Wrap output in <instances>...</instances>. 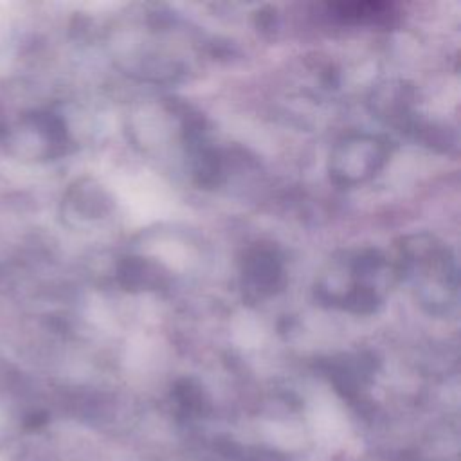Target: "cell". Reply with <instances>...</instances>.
Segmentation results:
<instances>
[{
	"label": "cell",
	"mask_w": 461,
	"mask_h": 461,
	"mask_svg": "<svg viewBox=\"0 0 461 461\" xmlns=\"http://www.w3.org/2000/svg\"><path fill=\"white\" fill-rule=\"evenodd\" d=\"M405 263L414 272L421 301L432 310L448 306L450 294L456 290V268L447 249L416 238L412 245H405Z\"/></svg>",
	"instance_id": "cell-1"
},
{
	"label": "cell",
	"mask_w": 461,
	"mask_h": 461,
	"mask_svg": "<svg viewBox=\"0 0 461 461\" xmlns=\"http://www.w3.org/2000/svg\"><path fill=\"white\" fill-rule=\"evenodd\" d=\"M243 279L256 297L270 295L283 285L281 261L272 249L258 247L254 249L243 265Z\"/></svg>",
	"instance_id": "cell-3"
},
{
	"label": "cell",
	"mask_w": 461,
	"mask_h": 461,
	"mask_svg": "<svg viewBox=\"0 0 461 461\" xmlns=\"http://www.w3.org/2000/svg\"><path fill=\"white\" fill-rule=\"evenodd\" d=\"M385 160V146L375 137H351L331 157L333 176L342 184H357L371 176Z\"/></svg>",
	"instance_id": "cell-2"
}]
</instances>
